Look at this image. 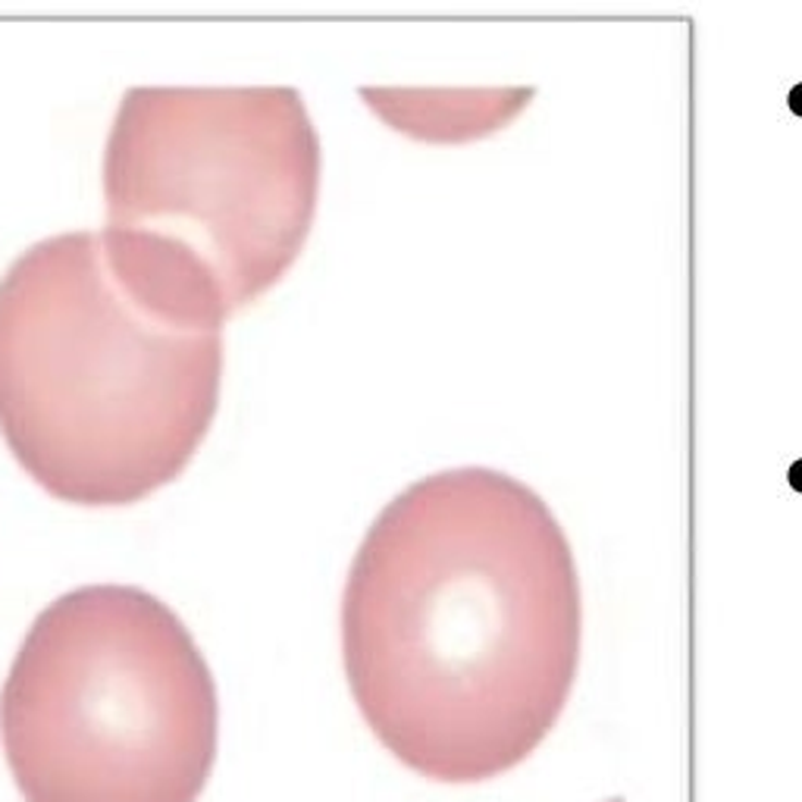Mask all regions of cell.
<instances>
[{"mask_svg": "<svg viewBox=\"0 0 802 802\" xmlns=\"http://www.w3.org/2000/svg\"><path fill=\"white\" fill-rule=\"evenodd\" d=\"M574 649L571 558L514 476H424L382 505L354 551L342 593L351 693L379 743L429 780H486L530 755Z\"/></svg>", "mask_w": 802, "mask_h": 802, "instance_id": "1", "label": "cell"}, {"mask_svg": "<svg viewBox=\"0 0 802 802\" xmlns=\"http://www.w3.org/2000/svg\"><path fill=\"white\" fill-rule=\"evenodd\" d=\"M220 376L223 324L150 299L100 229L38 239L0 276V433L60 499L123 505L173 479Z\"/></svg>", "mask_w": 802, "mask_h": 802, "instance_id": "2", "label": "cell"}, {"mask_svg": "<svg viewBox=\"0 0 802 802\" xmlns=\"http://www.w3.org/2000/svg\"><path fill=\"white\" fill-rule=\"evenodd\" d=\"M320 138L292 85H132L104 148V242L150 299L223 324L307 239Z\"/></svg>", "mask_w": 802, "mask_h": 802, "instance_id": "3", "label": "cell"}, {"mask_svg": "<svg viewBox=\"0 0 802 802\" xmlns=\"http://www.w3.org/2000/svg\"><path fill=\"white\" fill-rule=\"evenodd\" d=\"M217 721L195 636L132 583L57 596L0 690V743L25 802H198Z\"/></svg>", "mask_w": 802, "mask_h": 802, "instance_id": "4", "label": "cell"}]
</instances>
